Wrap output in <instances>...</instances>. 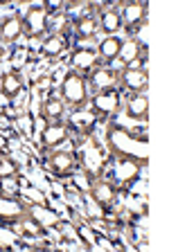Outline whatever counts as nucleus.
I'll return each mask as SVG.
<instances>
[{
	"label": "nucleus",
	"instance_id": "423d86ee",
	"mask_svg": "<svg viewBox=\"0 0 169 252\" xmlns=\"http://www.w3.org/2000/svg\"><path fill=\"white\" fill-rule=\"evenodd\" d=\"M23 25H25V34L30 36V41H38L50 34V14L45 9V2L43 5H30L23 16Z\"/></svg>",
	"mask_w": 169,
	"mask_h": 252
},
{
	"label": "nucleus",
	"instance_id": "6e6552de",
	"mask_svg": "<svg viewBox=\"0 0 169 252\" xmlns=\"http://www.w3.org/2000/svg\"><path fill=\"white\" fill-rule=\"evenodd\" d=\"M149 47L144 43V38L140 36H129L122 43V52L117 61L122 63V68H147L149 59Z\"/></svg>",
	"mask_w": 169,
	"mask_h": 252
},
{
	"label": "nucleus",
	"instance_id": "393cba45",
	"mask_svg": "<svg viewBox=\"0 0 169 252\" xmlns=\"http://www.w3.org/2000/svg\"><path fill=\"white\" fill-rule=\"evenodd\" d=\"M0 57H2V52H0Z\"/></svg>",
	"mask_w": 169,
	"mask_h": 252
},
{
	"label": "nucleus",
	"instance_id": "20e7f679",
	"mask_svg": "<svg viewBox=\"0 0 169 252\" xmlns=\"http://www.w3.org/2000/svg\"><path fill=\"white\" fill-rule=\"evenodd\" d=\"M81 158L77 151L68 149H52V151H43V167L52 173L54 178L68 180L77 169H79Z\"/></svg>",
	"mask_w": 169,
	"mask_h": 252
},
{
	"label": "nucleus",
	"instance_id": "aec40b11",
	"mask_svg": "<svg viewBox=\"0 0 169 252\" xmlns=\"http://www.w3.org/2000/svg\"><path fill=\"white\" fill-rule=\"evenodd\" d=\"M66 113H68V108H66V104L61 101L59 94H48L43 99L41 108H38V115L48 122V124H61V122H66Z\"/></svg>",
	"mask_w": 169,
	"mask_h": 252
},
{
	"label": "nucleus",
	"instance_id": "39448f33",
	"mask_svg": "<svg viewBox=\"0 0 169 252\" xmlns=\"http://www.w3.org/2000/svg\"><path fill=\"white\" fill-rule=\"evenodd\" d=\"M27 214V200L0 187V227H16Z\"/></svg>",
	"mask_w": 169,
	"mask_h": 252
},
{
	"label": "nucleus",
	"instance_id": "1a4fd4ad",
	"mask_svg": "<svg viewBox=\"0 0 169 252\" xmlns=\"http://www.w3.org/2000/svg\"><path fill=\"white\" fill-rule=\"evenodd\" d=\"M70 65H72V70H77L79 74L86 77L93 70L101 68L104 63H101L100 54H97V50L93 45H74L70 50Z\"/></svg>",
	"mask_w": 169,
	"mask_h": 252
},
{
	"label": "nucleus",
	"instance_id": "9d476101",
	"mask_svg": "<svg viewBox=\"0 0 169 252\" xmlns=\"http://www.w3.org/2000/svg\"><path fill=\"white\" fill-rule=\"evenodd\" d=\"M111 160H113V183L120 189H127L129 185L140 180L142 171L147 169L140 162H135V160H124V158H111Z\"/></svg>",
	"mask_w": 169,
	"mask_h": 252
},
{
	"label": "nucleus",
	"instance_id": "7ed1b4c3",
	"mask_svg": "<svg viewBox=\"0 0 169 252\" xmlns=\"http://www.w3.org/2000/svg\"><path fill=\"white\" fill-rule=\"evenodd\" d=\"M86 108L93 113L95 122H104V124L106 122H113V117L122 108V88H108V90L93 93Z\"/></svg>",
	"mask_w": 169,
	"mask_h": 252
},
{
	"label": "nucleus",
	"instance_id": "5701e85b",
	"mask_svg": "<svg viewBox=\"0 0 169 252\" xmlns=\"http://www.w3.org/2000/svg\"><path fill=\"white\" fill-rule=\"evenodd\" d=\"M97 21H100V32H104V36H115L122 30V18L115 7H100Z\"/></svg>",
	"mask_w": 169,
	"mask_h": 252
},
{
	"label": "nucleus",
	"instance_id": "9b49d317",
	"mask_svg": "<svg viewBox=\"0 0 169 252\" xmlns=\"http://www.w3.org/2000/svg\"><path fill=\"white\" fill-rule=\"evenodd\" d=\"M27 216L41 227H45L48 232H57V227L64 220L54 207H50L45 203H34V200H27Z\"/></svg>",
	"mask_w": 169,
	"mask_h": 252
},
{
	"label": "nucleus",
	"instance_id": "b1692460",
	"mask_svg": "<svg viewBox=\"0 0 169 252\" xmlns=\"http://www.w3.org/2000/svg\"><path fill=\"white\" fill-rule=\"evenodd\" d=\"M18 173H21V164H18L11 156L0 153V183H2V180L18 178Z\"/></svg>",
	"mask_w": 169,
	"mask_h": 252
},
{
	"label": "nucleus",
	"instance_id": "4be33fe9",
	"mask_svg": "<svg viewBox=\"0 0 169 252\" xmlns=\"http://www.w3.org/2000/svg\"><path fill=\"white\" fill-rule=\"evenodd\" d=\"M124 115L133 122H144L149 120V97L147 93H135L129 97L127 106H124Z\"/></svg>",
	"mask_w": 169,
	"mask_h": 252
},
{
	"label": "nucleus",
	"instance_id": "4468645a",
	"mask_svg": "<svg viewBox=\"0 0 169 252\" xmlns=\"http://www.w3.org/2000/svg\"><path fill=\"white\" fill-rule=\"evenodd\" d=\"M86 84H88L90 94L108 88H120V70L101 65V68L93 70L90 74H86Z\"/></svg>",
	"mask_w": 169,
	"mask_h": 252
},
{
	"label": "nucleus",
	"instance_id": "f03ea898",
	"mask_svg": "<svg viewBox=\"0 0 169 252\" xmlns=\"http://www.w3.org/2000/svg\"><path fill=\"white\" fill-rule=\"evenodd\" d=\"M59 97L72 110H84L90 99V90H88V84H86L84 74H79L77 70L70 68L68 72L64 74L61 84H59Z\"/></svg>",
	"mask_w": 169,
	"mask_h": 252
},
{
	"label": "nucleus",
	"instance_id": "2eb2a0df",
	"mask_svg": "<svg viewBox=\"0 0 169 252\" xmlns=\"http://www.w3.org/2000/svg\"><path fill=\"white\" fill-rule=\"evenodd\" d=\"M70 36H72V34H52V32H50L48 36L38 43V54H41V59H59L61 54L72 50Z\"/></svg>",
	"mask_w": 169,
	"mask_h": 252
},
{
	"label": "nucleus",
	"instance_id": "412c9836",
	"mask_svg": "<svg viewBox=\"0 0 169 252\" xmlns=\"http://www.w3.org/2000/svg\"><path fill=\"white\" fill-rule=\"evenodd\" d=\"M122 43L124 38L122 36H101L100 43H97V54H100L101 63H104L106 68H113L120 59V52H122Z\"/></svg>",
	"mask_w": 169,
	"mask_h": 252
},
{
	"label": "nucleus",
	"instance_id": "f3484780",
	"mask_svg": "<svg viewBox=\"0 0 169 252\" xmlns=\"http://www.w3.org/2000/svg\"><path fill=\"white\" fill-rule=\"evenodd\" d=\"M23 90H25V79H23L21 70L11 68L7 72H2V77H0V97L2 99L14 104L21 97Z\"/></svg>",
	"mask_w": 169,
	"mask_h": 252
},
{
	"label": "nucleus",
	"instance_id": "f257e3e1",
	"mask_svg": "<svg viewBox=\"0 0 169 252\" xmlns=\"http://www.w3.org/2000/svg\"><path fill=\"white\" fill-rule=\"evenodd\" d=\"M106 153L111 158L135 160L142 167L149 164V137L147 128L131 131L117 122H106Z\"/></svg>",
	"mask_w": 169,
	"mask_h": 252
},
{
	"label": "nucleus",
	"instance_id": "f8f14e48",
	"mask_svg": "<svg viewBox=\"0 0 169 252\" xmlns=\"http://www.w3.org/2000/svg\"><path fill=\"white\" fill-rule=\"evenodd\" d=\"M68 140H70V128L66 122H61V124H48L43 131H38V147H41V151L61 149Z\"/></svg>",
	"mask_w": 169,
	"mask_h": 252
},
{
	"label": "nucleus",
	"instance_id": "a211bd4d",
	"mask_svg": "<svg viewBox=\"0 0 169 252\" xmlns=\"http://www.w3.org/2000/svg\"><path fill=\"white\" fill-rule=\"evenodd\" d=\"M25 36V25H23L21 14H7L0 21V43L5 45H16Z\"/></svg>",
	"mask_w": 169,
	"mask_h": 252
},
{
	"label": "nucleus",
	"instance_id": "6ab92c4d",
	"mask_svg": "<svg viewBox=\"0 0 169 252\" xmlns=\"http://www.w3.org/2000/svg\"><path fill=\"white\" fill-rule=\"evenodd\" d=\"M72 34L77 41H86V38H93L95 34H100V21H97V11L90 9L84 16L74 18L72 21Z\"/></svg>",
	"mask_w": 169,
	"mask_h": 252
},
{
	"label": "nucleus",
	"instance_id": "ddd939ff",
	"mask_svg": "<svg viewBox=\"0 0 169 252\" xmlns=\"http://www.w3.org/2000/svg\"><path fill=\"white\" fill-rule=\"evenodd\" d=\"M117 194H120V187H117L113 180L106 178V176H97L88 191V196H93L100 205H104L106 210H113V207H115Z\"/></svg>",
	"mask_w": 169,
	"mask_h": 252
},
{
	"label": "nucleus",
	"instance_id": "0eeeda50",
	"mask_svg": "<svg viewBox=\"0 0 169 252\" xmlns=\"http://www.w3.org/2000/svg\"><path fill=\"white\" fill-rule=\"evenodd\" d=\"M117 11H120V18H122V30L127 32L129 36H135L137 32H142L149 23L147 2H127V5H122V9H117Z\"/></svg>",
	"mask_w": 169,
	"mask_h": 252
},
{
	"label": "nucleus",
	"instance_id": "dca6fc26",
	"mask_svg": "<svg viewBox=\"0 0 169 252\" xmlns=\"http://www.w3.org/2000/svg\"><path fill=\"white\" fill-rule=\"evenodd\" d=\"M120 88L129 90L131 94L147 93V88H149L147 68H120Z\"/></svg>",
	"mask_w": 169,
	"mask_h": 252
}]
</instances>
